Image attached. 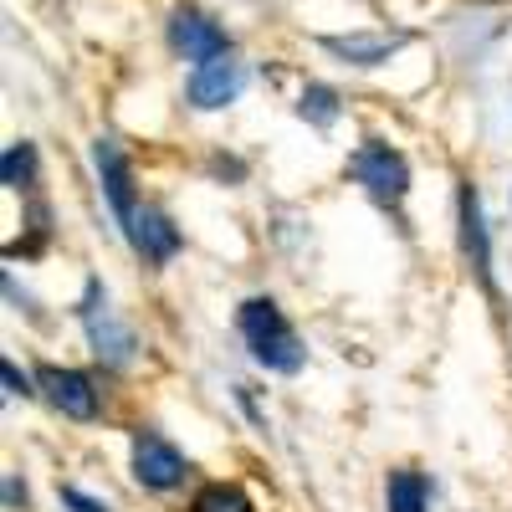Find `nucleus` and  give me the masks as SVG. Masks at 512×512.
Here are the masks:
<instances>
[{"mask_svg": "<svg viewBox=\"0 0 512 512\" xmlns=\"http://www.w3.org/2000/svg\"><path fill=\"white\" fill-rule=\"evenodd\" d=\"M93 164H98L103 195H108V205H113V221H118L123 236H128V231H134V221H139V205H134V169H128V159H123V149H118L113 139H98V144H93Z\"/></svg>", "mask_w": 512, "mask_h": 512, "instance_id": "obj_5", "label": "nucleus"}, {"mask_svg": "<svg viewBox=\"0 0 512 512\" xmlns=\"http://www.w3.org/2000/svg\"><path fill=\"white\" fill-rule=\"evenodd\" d=\"M62 502H67V507H77V512H108L103 502H93V497H82L77 487H62Z\"/></svg>", "mask_w": 512, "mask_h": 512, "instance_id": "obj_17", "label": "nucleus"}, {"mask_svg": "<svg viewBox=\"0 0 512 512\" xmlns=\"http://www.w3.org/2000/svg\"><path fill=\"white\" fill-rule=\"evenodd\" d=\"M0 374H6V395H31V384H26V374L6 359V364H0Z\"/></svg>", "mask_w": 512, "mask_h": 512, "instance_id": "obj_16", "label": "nucleus"}, {"mask_svg": "<svg viewBox=\"0 0 512 512\" xmlns=\"http://www.w3.org/2000/svg\"><path fill=\"white\" fill-rule=\"evenodd\" d=\"M384 497H390V512H425L431 507V482L420 472H410V466H400V472H390Z\"/></svg>", "mask_w": 512, "mask_h": 512, "instance_id": "obj_12", "label": "nucleus"}, {"mask_svg": "<svg viewBox=\"0 0 512 512\" xmlns=\"http://www.w3.org/2000/svg\"><path fill=\"white\" fill-rule=\"evenodd\" d=\"M185 456L169 446L159 431H139L134 436V477L149 487V492H169V487H180L185 482Z\"/></svg>", "mask_w": 512, "mask_h": 512, "instance_id": "obj_6", "label": "nucleus"}, {"mask_svg": "<svg viewBox=\"0 0 512 512\" xmlns=\"http://www.w3.org/2000/svg\"><path fill=\"white\" fill-rule=\"evenodd\" d=\"M6 502H11V507H16V502H26V487H21V482H16V477H11V482H6Z\"/></svg>", "mask_w": 512, "mask_h": 512, "instance_id": "obj_18", "label": "nucleus"}, {"mask_svg": "<svg viewBox=\"0 0 512 512\" xmlns=\"http://www.w3.org/2000/svg\"><path fill=\"white\" fill-rule=\"evenodd\" d=\"M128 246H134L144 262H169V256L180 251V231L169 226L159 210H139V221H134V231H128Z\"/></svg>", "mask_w": 512, "mask_h": 512, "instance_id": "obj_11", "label": "nucleus"}, {"mask_svg": "<svg viewBox=\"0 0 512 512\" xmlns=\"http://www.w3.org/2000/svg\"><path fill=\"white\" fill-rule=\"evenodd\" d=\"M236 328H241V338H246V349H251L256 364H267L277 374H297V369H303V338L292 333L287 313L272 303V297H251V303H241Z\"/></svg>", "mask_w": 512, "mask_h": 512, "instance_id": "obj_1", "label": "nucleus"}, {"mask_svg": "<svg viewBox=\"0 0 512 512\" xmlns=\"http://www.w3.org/2000/svg\"><path fill=\"white\" fill-rule=\"evenodd\" d=\"M241 88H246V72H241V62H231V57L200 62V67L190 72V82H185V93H190V103H195L200 113H216V108L236 103Z\"/></svg>", "mask_w": 512, "mask_h": 512, "instance_id": "obj_7", "label": "nucleus"}, {"mask_svg": "<svg viewBox=\"0 0 512 512\" xmlns=\"http://www.w3.org/2000/svg\"><path fill=\"white\" fill-rule=\"evenodd\" d=\"M169 47H175L185 62H216V57H231V36L210 21L205 11L195 6H180L175 16H169Z\"/></svg>", "mask_w": 512, "mask_h": 512, "instance_id": "obj_4", "label": "nucleus"}, {"mask_svg": "<svg viewBox=\"0 0 512 512\" xmlns=\"http://www.w3.org/2000/svg\"><path fill=\"white\" fill-rule=\"evenodd\" d=\"M0 185L6 190H31L36 185V144H26V139L6 144V154H0Z\"/></svg>", "mask_w": 512, "mask_h": 512, "instance_id": "obj_13", "label": "nucleus"}, {"mask_svg": "<svg viewBox=\"0 0 512 512\" xmlns=\"http://www.w3.org/2000/svg\"><path fill=\"white\" fill-rule=\"evenodd\" d=\"M297 113H303L313 128H333V123H338V93L328 88V82H308V88H303V103H297Z\"/></svg>", "mask_w": 512, "mask_h": 512, "instance_id": "obj_14", "label": "nucleus"}, {"mask_svg": "<svg viewBox=\"0 0 512 512\" xmlns=\"http://www.w3.org/2000/svg\"><path fill=\"white\" fill-rule=\"evenodd\" d=\"M190 512H251V502H246V492L231 487V482H210V487L195 492V507H190Z\"/></svg>", "mask_w": 512, "mask_h": 512, "instance_id": "obj_15", "label": "nucleus"}, {"mask_svg": "<svg viewBox=\"0 0 512 512\" xmlns=\"http://www.w3.org/2000/svg\"><path fill=\"white\" fill-rule=\"evenodd\" d=\"M456 221H461V256L472 262V272L492 287V251H487V221H482V195L472 180H461L456 190Z\"/></svg>", "mask_w": 512, "mask_h": 512, "instance_id": "obj_9", "label": "nucleus"}, {"mask_svg": "<svg viewBox=\"0 0 512 512\" xmlns=\"http://www.w3.org/2000/svg\"><path fill=\"white\" fill-rule=\"evenodd\" d=\"M405 31H395V36H369V31H349V36H323V47L333 52V57H344V62H354V67H379V62H390L400 47H405Z\"/></svg>", "mask_w": 512, "mask_h": 512, "instance_id": "obj_10", "label": "nucleus"}, {"mask_svg": "<svg viewBox=\"0 0 512 512\" xmlns=\"http://www.w3.org/2000/svg\"><path fill=\"white\" fill-rule=\"evenodd\" d=\"M82 328H88V344L93 354L108 364V369H123L128 359H134V333H128V323H118V313L108 308V292L103 282H88V292H82Z\"/></svg>", "mask_w": 512, "mask_h": 512, "instance_id": "obj_3", "label": "nucleus"}, {"mask_svg": "<svg viewBox=\"0 0 512 512\" xmlns=\"http://www.w3.org/2000/svg\"><path fill=\"white\" fill-rule=\"evenodd\" d=\"M36 384L47 390V400H52L62 415H72V420H93V415H98V390H93L88 374L41 364V369H36Z\"/></svg>", "mask_w": 512, "mask_h": 512, "instance_id": "obj_8", "label": "nucleus"}, {"mask_svg": "<svg viewBox=\"0 0 512 512\" xmlns=\"http://www.w3.org/2000/svg\"><path fill=\"white\" fill-rule=\"evenodd\" d=\"M349 175H354V180L369 190V200L384 205V210H400V200H405V190H410V164H405V154L390 149V144H379V139H369V144L354 149Z\"/></svg>", "mask_w": 512, "mask_h": 512, "instance_id": "obj_2", "label": "nucleus"}]
</instances>
